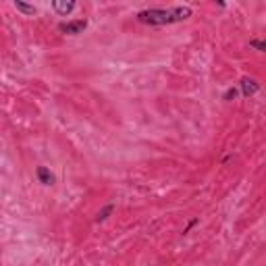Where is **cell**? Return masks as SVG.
I'll use <instances>...</instances> for the list:
<instances>
[{
  "label": "cell",
  "instance_id": "277c9868",
  "mask_svg": "<svg viewBox=\"0 0 266 266\" xmlns=\"http://www.w3.org/2000/svg\"><path fill=\"white\" fill-rule=\"evenodd\" d=\"M52 6V9H54V13H58L60 15V17H67V15L69 13H73L75 11V2H73V0H71V2H60V0H54V2L50 4Z\"/></svg>",
  "mask_w": 266,
  "mask_h": 266
},
{
  "label": "cell",
  "instance_id": "7a4b0ae2",
  "mask_svg": "<svg viewBox=\"0 0 266 266\" xmlns=\"http://www.w3.org/2000/svg\"><path fill=\"white\" fill-rule=\"evenodd\" d=\"M88 27V19H71V21H65L58 25V31L67 36H79L83 34V29Z\"/></svg>",
  "mask_w": 266,
  "mask_h": 266
},
{
  "label": "cell",
  "instance_id": "9c48e42d",
  "mask_svg": "<svg viewBox=\"0 0 266 266\" xmlns=\"http://www.w3.org/2000/svg\"><path fill=\"white\" fill-rule=\"evenodd\" d=\"M249 48H254L258 52H264L266 50V42L264 40H249Z\"/></svg>",
  "mask_w": 266,
  "mask_h": 266
},
{
  "label": "cell",
  "instance_id": "ba28073f",
  "mask_svg": "<svg viewBox=\"0 0 266 266\" xmlns=\"http://www.w3.org/2000/svg\"><path fill=\"white\" fill-rule=\"evenodd\" d=\"M237 96H239V90L237 88H229V90L223 94V100H225V102H233Z\"/></svg>",
  "mask_w": 266,
  "mask_h": 266
},
{
  "label": "cell",
  "instance_id": "30bf717a",
  "mask_svg": "<svg viewBox=\"0 0 266 266\" xmlns=\"http://www.w3.org/2000/svg\"><path fill=\"white\" fill-rule=\"evenodd\" d=\"M195 225H198V218H193V221L187 223V227L183 229V235H185V233H190V229H191V227H195Z\"/></svg>",
  "mask_w": 266,
  "mask_h": 266
},
{
  "label": "cell",
  "instance_id": "52a82bcc",
  "mask_svg": "<svg viewBox=\"0 0 266 266\" xmlns=\"http://www.w3.org/2000/svg\"><path fill=\"white\" fill-rule=\"evenodd\" d=\"M113 212H114V204H106V206L96 214V223H104Z\"/></svg>",
  "mask_w": 266,
  "mask_h": 266
},
{
  "label": "cell",
  "instance_id": "8fae6325",
  "mask_svg": "<svg viewBox=\"0 0 266 266\" xmlns=\"http://www.w3.org/2000/svg\"><path fill=\"white\" fill-rule=\"evenodd\" d=\"M148 266H152V264H148Z\"/></svg>",
  "mask_w": 266,
  "mask_h": 266
},
{
  "label": "cell",
  "instance_id": "8992f818",
  "mask_svg": "<svg viewBox=\"0 0 266 266\" xmlns=\"http://www.w3.org/2000/svg\"><path fill=\"white\" fill-rule=\"evenodd\" d=\"M13 6H15L17 11H21L23 15H27V17H31V15H36V13H38V9H36L34 4H27V2H23V0H15Z\"/></svg>",
  "mask_w": 266,
  "mask_h": 266
},
{
  "label": "cell",
  "instance_id": "5b68a950",
  "mask_svg": "<svg viewBox=\"0 0 266 266\" xmlns=\"http://www.w3.org/2000/svg\"><path fill=\"white\" fill-rule=\"evenodd\" d=\"M36 177H38V181H40L42 185H52L54 183V175L46 167H38L36 169Z\"/></svg>",
  "mask_w": 266,
  "mask_h": 266
},
{
  "label": "cell",
  "instance_id": "6da1fadb",
  "mask_svg": "<svg viewBox=\"0 0 266 266\" xmlns=\"http://www.w3.org/2000/svg\"><path fill=\"white\" fill-rule=\"evenodd\" d=\"M193 15L191 6L187 4H179V6H154V9H144L135 15V19L144 25H173V23H181L185 19H190Z\"/></svg>",
  "mask_w": 266,
  "mask_h": 266
},
{
  "label": "cell",
  "instance_id": "3957f363",
  "mask_svg": "<svg viewBox=\"0 0 266 266\" xmlns=\"http://www.w3.org/2000/svg\"><path fill=\"white\" fill-rule=\"evenodd\" d=\"M239 90H241V96H254V94L260 90V83H258L256 79H252V77H241V81H239Z\"/></svg>",
  "mask_w": 266,
  "mask_h": 266
}]
</instances>
